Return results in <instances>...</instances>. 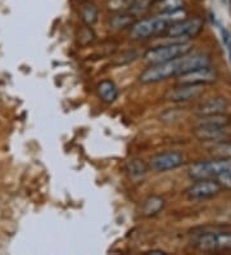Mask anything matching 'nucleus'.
I'll return each mask as SVG.
<instances>
[{"mask_svg":"<svg viewBox=\"0 0 231 255\" xmlns=\"http://www.w3.org/2000/svg\"><path fill=\"white\" fill-rule=\"evenodd\" d=\"M184 17V13L180 12L168 13V14H158L155 17L145 18L142 21H136L131 26L130 36L134 40H142V39H149L151 36L164 32L169 26L180 21Z\"/></svg>","mask_w":231,"mask_h":255,"instance_id":"nucleus-1","label":"nucleus"},{"mask_svg":"<svg viewBox=\"0 0 231 255\" xmlns=\"http://www.w3.org/2000/svg\"><path fill=\"white\" fill-rule=\"evenodd\" d=\"M190 48L191 45L186 41H176V43L168 44V45H160V47L147 50L143 58L149 66L158 65V63H164L179 58L182 54L190 52Z\"/></svg>","mask_w":231,"mask_h":255,"instance_id":"nucleus-2","label":"nucleus"},{"mask_svg":"<svg viewBox=\"0 0 231 255\" xmlns=\"http://www.w3.org/2000/svg\"><path fill=\"white\" fill-rule=\"evenodd\" d=\"M231 169L230 161L225 159L215 160V161L197 162L190 168L189 175L194 181H203V179H213L220 178L224 173Z\"/></svg>","mask_w":231,"mask_h":255,"instance_id":"nucleus-3","label":"nucleus"},{"mask_svg":"<svg viewBox=\"0 0 231 255\" xmlns=\"http://www.w3.org/2000/svg\"><path fill=\"white\" fill-rule=\"evenodd\" d=\"M177 75H180L179 58H175L172 61H168V62L149 66L148 69L140 75L139 80L143 84H152V83H159V81L167 80V79L177 76Z\"/></svg>","mask_w":231,"mask_h":255,"instance_id":"nucleus-4","label":"nucleus"},{"mask_svg":"<svg viewBox=\"0 0 231 255\" xmlns=\"http://www.w3.org/2000/svg\"><path fill=\"white\" fill-rule=\"evenodd\" d=\"M194 245L203 252H220L231 249V234L204 232L195 237Z\"/></svg>","mask_w":231,"mask_h":255,"instance_id":"nucleus-5","label":"nucleus"},{"mask_svg":"<svg viewBox=\"0 0 231 255\" xmlns=\"http://www.w3.org/2000/svg\"><path fill=\"white\" fill-rule=\"evenodd\" d=\"M184 164V156L176 151H167L154 155L149 161V168L154 171H168L179 168Z\"/></svg>","mask_w":231,"mask_h":255,"instance_id":"nucleus-6","label":"nucleus"},{"mask_svg":"<svg viewBox=\"0 0 231 255\" xmlns=\"http://www.w3.org/2000/svg\"><path fill=\"white\" fill-rule=\"evenodd\" d=\"M202 21L199 18L191 19H180L169 26L166 30V34L168 37L172 39H182V37L195 36L202 28Z\"/></svg>","mask_w":231,"mask_h":255,"instance_id":"nucleus-7","label":"nucleus"},{"mask_svg":"<svg viewBox=\"0 0 231 255\" xmlns=\"http://www.w3.org/2000/svg\"><path fill=\"white\" fill-rule=\"evenodd\" d=\"M204 85L198 84H177L166 93V100L172 102H186L194 100L203 93Z\"/></svg>","mask_w":231,"mask_h":255,"instance_id":"nucleus-8","label":"nucleus"},{"mask_svg":"<svg viewBox=\"0 0 231 255\" xmlns=\"http://www.w3.org/2000/svg\"><path fill=\"white\" fill-rule=\"evenodd\" d=\"M211 59L206 53L194 52V53H185L179 57V69L180 75H184L186 72L194 71L198 69H203L210 66ZM179 75V76H180Z\"/></svg>","mask_w":231,"mask_h":255,"instance_id":"nucleus-9","label":"nucleus"},{"mask_svg":"<svg viewBox=\"0 0 231 255\" xmlns=\"http://www.w3.org/2000/svg\"><path fill=\"white\" fill-rule=\"evenodd\" d=\"M220 191H221L220 183L213 179H203V181H198L189 188L188 196L189 199L193 200L210 199V197L216 196Z\"/></svg>","mask_w":231,"mask_h":255,"instance_id":"nucleus-10","label":"nucleus"},{"mask_svg":"<svg viewBox=\"0 0 231 255\" xmlns=\"http://www.w3.org/2000/svg\"><path fill=\"white\" fill-rule=\"evenodd\" d=\"M217 79V74L211 69L210 66L203 67V69H198L194 71L186 72L184 75H180V84H198L204 85L210 84Z\"/></svg>","mask_w":231,"mask_h":255,"instance_id":"nucleus-11","label":"nucleus"},{"mask_svg":"<svg viewBox=\"0 0 231 255\" xmlns=\"http://www.w3.org/2000/svg\"><path fill=\"white\" fill-rule=\"evenodd\" d=\"M229 110V102L225 98H212L200 103L197 107V114L200 116L224 115Z\"/></svg>","mask_w":231,"mask_h":255,"instance_id":"nucleus-12","label":"nucleus"},{"mask_svg":"<svg viewBox=\"0 0 231 255\" xmlns=\"http://www.w3.org/2000/svg\"><path fill=\"white\" fill-rule=\"evenodd\" d=\"M195 137L200 140H220L225 137L226 127L216 125H198L194 130Z\"/></svg>","mask_w":231,"mask_h":255,"instance_id":"nucleus-13","label":"nucleus"},{"mask_svg":"<svg viewBox=\"0 0 231 255\" xmlns=\"http://www.w3.org/2000/svg\"><path fill=\"white\" fill-rule=\"evenodd\" d=\"M78 13L82 19V22L86 26H92L98 21L99 10L95 4L90 0H82L78 5Z\"/></svg>","mask_w":231,"mask_h":255,"instance_id":"nucleus-14","label":"nucleus"},{"mask_svg":"<svg viewBox=\"0 0 231 255\" xmlns=\"http://www.w3.org/2000/svg\"><path fill=\"white\" fill-rule=\"evenodd\" d=\"M96 92L98 96L100 97V100L105 103H113L117 100L118 97V89L112 80H102L96 87Z\"/></svg>","mask_w":231,"mask_h":255,"instance_id":"nucleus-15","label":"nucleus"},{"mask_svg":"<svg viewBox=\"0 0 231 255\" xmlns=\"http://www.w3.org/2000/svg\"><path fill=\"white\" fill-rule=\"evenodd\" d=\"M164 208V199L160 196H149L145 199L142 206V213L145 217H153Z\"/></svg>","mask_w":231,"mask_h":255,"instance_id":"nucleus-16","label":"nucleus"},{"mask_svg":"<svg viewBox=\"0 0 231 255\" xmlns=\"http://www.w3.org/2000/svg\"><path fill=\"white\" fill-rule=\"evenodd\" d=\"M135 22L136 17L127 12H118L109 18V25H111V27L116 28V30L131 27Z\"/></svg>","mask_w":231,"mask_h":255,"instance_id":"nucleus-17","label":"nucleus"},{"mask_svg":"<svg viewBox=\"0 0 231 255\" xmlns=\"http://www.w3.org/2000/svg\"><path fill=\"white\" fill-rule=\"evenodd\" d=\"M184 1L182 0H159L155 4V10L158 14H168V13H176L182 10Z\"/></svg>","mask_w":231,"mask_h":255,"instance_id":"nucleus-18","label":"nucleus"},{"mask_svg":"<svg viewBox=\"0 0 231 255\" xmlns=\"http://www.w3.org/2000/svg\"><path fill=\"white\" fill-rule=\"evenodd\" d=\"M138 0H108L107 6L111 12H127L135 8Z\"/></svg>","mask_w":231,"mask_h":255,"instance_id":"nucleus-19","label":"nucleus"},{"mask_svg":"<svg viewBox=\"0 0 231 255\" xmlns=\"http://www.w3.org/2000/svg\"><path fill=\"white\" fill-rule=\"evenodd\" d=\"M148 165L145 164L143 160L140 159H133L127 161L126 164V170L129 171L130 175L133 177H140V175H144L147 171H148Z\"/></svg>","mask_w":231,"mask_h":255,"instance_id":"nucleus-20","label":"nucleus"},{"mask_svg":"<svg viewBox=\"0 0 231 255\" xmlns=\"http://www.w3.org/2000/svg\"><path fill=\"white\" fill-rule=\"evenodd\" d=\"M94 37H95V35H94L91 28L85 27L82 28L80 31V34H78V41H80V44H82V45H87V44H90L94 40Z\"/></svg>","mask_w":231,"mask_h":255,"instance_id":"nucleus-21","label":"nucleus"},{"mask_svg":"<svg viewBox=\"0 0 231 255\" xmlns=\"http://www.w3.org/2000/svg\"><path fill=\"white\" fill-rule=\"evenodd\" d=\"M215 153L216 155L221 156L222 159H225V157H231V143L220 144L219 147H216L215 148Z\"/></svg>","mask_w":231,"mask_h":255,"instance_id":"nucleus-22","label":"nucleus"},{"mask_svg":"<svg viewBox=\"0 0 231 255\" xmlns=\"http://www.w3.org/2000/svg\"><path fill=\"white\" fill-rule=\"evenodd\" d=\"M220 181L222 182V184H225L226 187L231 188V169H229L226 173H224V174L220 177Z\"/></svg>","mask_w":231,"mask_h":255,"instance_id":"nucleus-23","label":"nucleus"},{"mask_svg":"<svg viewBox=\"0 0 231 255\" xmlns=\"http://www.w3.org/2000/svg\"><path fill=\"white\" fill-rule=\"evenodd\" d=\"M148 254H166V253L162 252V250H153V252L148 253Z\"/></svg>","mask_w":231,"mask_h":255,"instance_id":"nucleus-24","label":"nucleus"},{"mask_svg":"<svg viewBox=\"0 0 231 255\" xmlns=\"http://www.w3.org/2000/svg\"><path fill=\"white\" fill-rule=\"evenodd\" d=\"M229 47V57H230V63H231V45L230 44H228Z\"/></svg>","mask_w":231,"mask_h":255,"instance_id":"nucleus-25","label":"nucleus"}]
</instances>
